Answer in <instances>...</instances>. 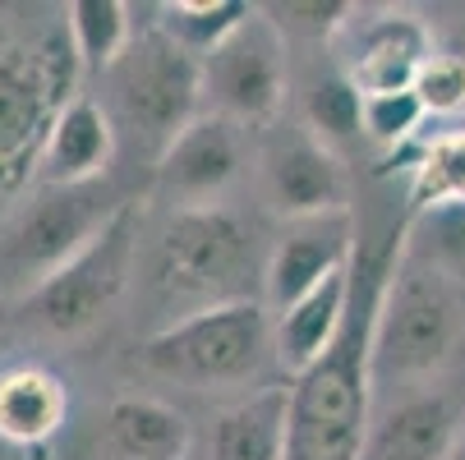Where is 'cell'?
<instances>
[{
	"label": "cell",
	"instance_id": "1",
	"mask_svg": "<svg viewBox=\"0 0 465 460\" xmlns=\"http://www.w3.org/2000/svg\"><path fill=\"white\" fill-rule=\"evenodd\" d=\"M411 226L401 221L378 249L355 253V290L337 346L309 373L291 377L286 460H364L373 437V341L387 281L406 253Z\"/></svg>",
	"mask_w": 465,
	"mask_h": 460
},
{
	"label": "cell",
	"instance_id": "2",
	"mask_svg": "<svg viewBox=\"0 0 465 460\" xmlns=\"http://www.w3.org/2000/svg\"><path fill=\"white\" fill-rule=\"evenodd\" d=\"M84 64L64 28L0 37V203L37 180L46 139L79 93Z\"/></svg>",
	"mask_w": 465,
	"mask_h": 460
},
{
	"label": "cell",
	"instance_id": "3",
	"mask_svg": "<svg viewBox=\"0 0 465 460\" xmlns=\"http://www.w3.org/2000/svg\"><path fill=\"white\" fill-rule=\"evenodd\" d=\"M253 272H258L253 230L226 203L171 212L166 226L157 230L153 290L175 318H189L213 304L258 299Z\"/></svg>",
	"mask_w": 465,
	"mask_h": 460
},
{
	"label": "cell",
	"instance_id": "4",
	"mask_svg": "<svg viewBox=\"0 0 465 460\" xmlns=\"http://www.w3.org/2000/svg\"><path fill=\"white\" fill-rule=\"evenodd\" d=\"M143 368L193 387V391H226L262 377L268 359H277L272 346V318L262 299H235L213 304L189 318L162 322L139 350Z\"/></svg>",
	"mask_w": 465,
	"mask_h": 460
},
{
	"label": "cell",
	"instance_id": "5",
	"mask_svg": "<svg viewBox=\"0 0 465 460\" xmlns=\"http://www.w3.org/2000/svg\"><path fill=\"white\" fill-rule=\"evenodd\" d=\"M465 341V295L456 281L433 272L429 262L406 253L382 295L378 341H373V373L382 377H433L451 364Z\"/></svg>",
	"mask_w": 465,
	"mask_h": 460
},
{
	"label": "cell",
	"instance_id": "6",
	"mask_svg": "<svg viewBox=\"0 0 465 460\" xmlns=\"http://www.w3.org/2000/svg\"><path fill=\"white\" fill-rule=\"evenodd\" d=\"M120 208L124 203L111 193L106 180L74 189L37 184V193H28V203H19L5 230H0V277H5V286L19 299L33 295L70 258H79L111 226Z\"/></svg>",
	"mask_w": 465,
	"mask_h": 460
},
{
	"label": "cell",
	"instance_id": "7",
	"mask_svg": "<svg viewBox=\"0 0 465 460\" xmlns=\"http://www.w3.org/2000/svg\"><path fill=\"white\" fill-rule=\"evenodd\" d=\"M111 79V106L120 124L148 148L157 161L162 152L203 115V60L189 55L180 42H171L157 24H148L124 60L106 74Z\"/></svg>",
	"mask_w": 465,
	"mask_h": 460
},
{
	"label": "cell",
	"instance_id": "8",
	"mask_svg": "<svg viewBox=\"0 0 465 460\" xmlns=\"http://www.w3.org/2000/svg\"><path fill=\"white\" fill-rule=\"evenodd\" d=\"M139 235H143V208L124 203L79 258H70L51 281H42L33 295L19 299V318L51 337H84L129 290V277H134L139 262Z\"/></svg>",
	"mask_w": 465,
	"mask_h": 460
},
{
	"label": "cell",
	"instance_id": "9",
	"mask_svg": "<svg viewBox=\"0 0 465 460\" xmlns=\"http://www.w3.org/2000/svg\"><path fill=\"white\" fill-rule=\"evenodd\" d=\"M286 93H291L286 37L268 19V10L258 5L253 19L203 60V97L208 111L235 120L240 129H258L286 111Z\"/></svg>",
	"mask_w": 465,
	"mask_h": 460
},
{
	"label": "cell",
	"instance_id": "10",
	"mask_svg": "<svg viewBox=\"0 0 465 460\" xmlns=\"http://www.w3.org/2000/svg\"><path fill=\"white\" fill-rule=\"evenodd\" d=\"M244 175V129L217 111H203L157 161V193L171 212L213 208Z\"/></svg>",
	"mask_w": 465,
	"mask_h": 460
},
{
	"label": "cell",
	"instance_id": "11",
	"mask_svg": "<svg viewBox=\"0 0 465 460\" xmlns=\"http://www.w3.org/2000/svg\"><path fill=\"white\" fill-rule=\"evenodd\" d=\"M262 189L268 203L286 221H318L351 212V175L313 129H295L291 139H277L262 157Z\"/></svg>",
	"mask_w": 465,
	"mask_h": 460
},
{
	"label": "cell",
	"instance_id": "12",
	"mask_svg": "<svg viewBox=\"0 0 465 460\" xmlns=\"http://www.w3.org/2000/svg\"><path fill=\"white\" fill-rule=\"evenodd\" d=\"M351 28H355V37H351L337 70L360 88V97L411 93L420 70L438 55L433 28L415 10H382L364 24L351 19Z\"/></svg>",
	"mask_w": 465,
	"mask_h": 460
},
{
	"label": "cell",
	"instance_id": "13",
	"mask_svg": "<svg viewBox=\"0 0 465 460\" xmlns=\"http://www.w3.org/2000/svg\"><path fill=\"white\" fill-rule=\"evenodd\" d=\"M355 217H318V221H291V230L272 244L268 268H262V286L277 313L327 286L331 277H341L355 268Z\"/></svg>",
	"mask_w": 465,
	"mask_h": 460
},
{
	"label": "cell",
	"instance_id": "14",
	"mask_svg": "<svg viewBox=\"0 0 465 460\" xmlns=\"http://www.w3.org/2000/svg\"><path fill=\"white\" fill-rule=\"evenodd\" d=\"M460 437L465 401L456 391H415L378 419L364 460H451Z\"/></svg>",
	"mask_w": 465,
	"mask_h": 460
},
{
	"label": "cell",
	"instance_id": "15",
	"mask_svg": "<svg viewBox=\"0 0 465 460\" xmlns=\"http://www.w3.org/2000/svg\"><path fill=\"white\" fill-rule=\"evenodd\" d=\"M111 157H115V120L97 97L79 93L51 129L42 166H37V184H51V189L97 184Z\"/></svg>",
	"mask_w": 465,
	"mask_h": 460
},
{
	"label": "cell",
	"instance_id": "16",
	"mask_svg": "<svg viewBox=\"0 0 465 460\" xmlns=\"http://www.w3.org/2000/svg\"><path fill=\"white\" fill-rule=\"evenodd\" d=\"M351 290H355V268L331 277L327 286H318L313 295H304L286 313H277L272 346H277V364L286 368V382L309 373L331 346H337L346 313H351Z\"/></svg>",
	"mask_w": 465,
	"mask_h": 460
},
{
	"label": "cell",
	"instance_id": "17",
	"mask_svg": "<svg viewBox=\"0 0 465 460\" xmlns=\"http://www.w3.org/2000/svg\"><path fill=\"white\" fill-rule=\"evenodd\" d=\"M70 415V391L42 364L0 368V442L15 451L46 446Z\"/></svg>",
	"mask_w": 465,
	"mask_h": 460
},
{
	"label": "cell",
	"instance_id": "18",
	"mask_svg": "<svg viewBox=\"0 0 465 460\" xmlns=\"http://www.w3.org/2000/svg\"><path fill=\"white\" fill-rule=\"evenodd\" d=\"M291 382H268L213 419L208 460H286Z\"/></svg>",
	"mask_w": 465,
	"mask_h": 460
},
{
	"label": "cell",
	"instance_id": "19",
	"mask_svg": "<svg viewBox=\"0 0 465 460\" xmlns=\"http://www.w3.org/2000/svg\"><path fill=\"white\" fill-rule=\"evenodd\" d=\"M102 433L115 460H184L189 451V419L157 396H115Z\"/></svg>",
	"mask_w": 465,
	"mask_h": 460
},
{
	"label": "cell",
	"instance_id": "20",
	"mask_svg": "<svg viewBox=\"0 0 465 460\" xmlns=\"http://www.w3.org/2000/svg\"><path fill=\"white\" fill-rule=\"evenodd\" d=\"M134 10L124 0H70L64 5V33L74 42V55L88 74H111L134 46Z\"/></svg>",
	"mask_w": 465,
	"mask_h": 460
},
{
	"label": "cell",
	"instance_id": "21",
	"mask_svg": "<svg viewBox=\"0 0 465 460\" xmlns=\"http://www.w3.org/2000/svg\"><path fill=\"white\" fill-rule=\"evenodd\" d=\"M406 203H411L406 217H424V212L465 203V129H442V134H433L420 148V157L411 166Z\"/></svg>",
	"mask_w": 465,
	"mask_h": 460
},
{
	"label": "cell",
	"instance_id": "22",
	"mask_svg": "<svg viewBox=\"0 0 465 460\" xmlns=\"http://www.w3.org/2000/svg\"><path fill=\"white\" fill-rule=\"evenodd\" d=\"M253 10L258 5H249V0H171V5L157 10L153 24L189 55L208 60L231 33H240L253 19Z\"/></svg>",
	"mask_w": 465,
	"mask_h": 460
},
{
	"label": "cell",
	"instance_id": "23",
	"mask_svg": "<svg viewBox=\"0 0 465 460\" xmlns=\"http://www.w3.org/2000/svg\"><path fill=\"white\" fill-rule=\"evenodd\" d=\"M406 226H411V253L465 290V203L406 217Z\"/></svg>",
	"mask_w": 465,
	"mask_h": 460
},
{
	"label": "cell",
	"instance_id": "24",
	"mask_svg": "<svg viewBox=\"0 0 465 460\" xmlns=\"http://www.w3.org/2000/svg\"><path fill=\"white\" fill-rule=\"evenodd\" d=\"M429 120L424 102L411 93H378V97H364V111H360V134L378 148V152H401L415 143L420 124Z\"/></svg>",
	"mask_w": 465,
	"mask_h": 460
},
{
	"label": "cell",
	"instance_id": "25",
	"mask_svg": "<svg viewBox=\"0 0 465 460\" xmlns=\"http://www.w3.org/2000/svg\"><path fill=\"white\" fill-rule=\"evenodd\" d=\"M309 129L327 143V148H337L341 139H355L360 134V111H364V97L360 88L341 74V70H331L322 74L313 88H309Z\"/></svg>",
	"mask_w": 465,
	"mask_h": 460
},
{
	"label": "cell",
	"instance_id": "26",
	"mask_svg": "<svg viewBox=\"0 0 465 460\" xmlns=\"http://www.w3.org/2000/svg\"><path fill=\"white\" fill-rule=\"evenodd\" d=\"M262 10L282 28V37H309V42H331L351 28L355 15L351 0H291V5H262Z\"/></svg>",
	"mask_w": 465,
	"mask_h": 460
},
{
	"label": "cell",
	"instance_id": "27",
	"mask_svg": "<svg viewBox=\"0 0 465 460\" xmlns=\"http://www.w3.org/2000/svg\"><path fill=\"white\" fill-rule=\"evenodd\" d=\"M415 97L424 102L429 115H460L465 111V51H438L415 79Z\"/></svg>",
	"mask_w": 465,
	"mask_h": 460
},
{
	"label": "cell",
	"instance_id": "28",
	"mask_svg": "<svg viewBox=\"0 0 465 460\" xmlns=\"http://www.w3.org/2000/svg\"><path fill=\"white\" fill-rule=\"evenodd\" d=\"M0 460H28V451H15V446L0 442Z\"/></svg>",
	"mask_w": 465,
	"mask_h": 460
},
{
	"label": "cell",
	"instance_id": "29",
	"mask_svg": "<svg viewBox=\"0 0 465 460\" xmlns=\"http://www.w3.org/2000/svg\"><path fill=\"white\" fill-rule=\"evenodd\" d=\"M451 460H465V437H460V446H456V455Z\"/></svg>",
	"mask_w": 465,
	"mask_h": 460
}]
</instances>
